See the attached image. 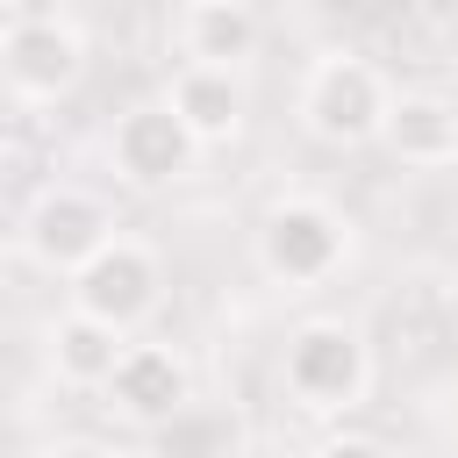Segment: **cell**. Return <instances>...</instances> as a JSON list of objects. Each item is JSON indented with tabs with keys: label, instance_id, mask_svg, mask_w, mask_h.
Wrapping results in <instances>:
<instances>
[{
	"label": "cell",
	"instance_id": "obj_2",
	"mask_svg": "<svg viewBox=\"0 0 458 458\" xmlns=\"http://www.w3.org/2000/svg\"><path fill=\"white\" fill-rule=\"evenodd\" d=\"M344 258H351L344 208H329L315 193H286L258 215V265L272 286H322L344 272Z\"/></svg>",
	"mask_w": 458,
	"mask_h": 458
},
{
	"label": "cell",
	"instance_id": "obj_9",
	"mask_svg": "<svg viewBox=\"0 0 458 458\" xmlns=\"http://www.w3.org/2000/svg\"><path fill=\"white\" fill-rule=\"evenodd\" d=\"M165 107L186 122V136H193L200 150H222V143H236L243 122H250V86H243V72L179 64L172 86H165Z\"/></svg>",
	"mask_w": 458,
	"mask_h": 458
},
{
	"label": "cell",
	"instance_id": "obj_4",
	"mask_svg": "<svg viewBox=\"0 0 458 458\" xmlns=\"http://www.w3.org/2000/svg\"><path fill=\"white\" fill-rule=\"evenodd\" d=\"M0 79L21 100H64L86 79V29L57 7H14L0 21Z\"/></svg>",
	"mask_w": 458,
	"mask_h": 458
},
{
	"label": "cell",
	"instance_id": "obj_1",
	"mask_svg": "<svg viewBox=\"0 0 458 458\" xmlns=\"http://www.w3.org/2000/svg\"><path fill=\"white\" fill-rule=\"evenodd\" d=\"M386 107H394V86L365 50H322L308 64V79H301V129L315 143H329V150L379 143Z\"/></svg>",
	"mask_w": 458,
	"mask_h": 458
},
{
	"label": "cell",
	"instance_id": "obj_7",
	"mask_svg": "<svg viewBox=\"0 0 458 458\" xmlns=\"http://www.w3.org/2000/svg\"><path fill=\"white\" fill-rule=\"evenodd\" d=\"M107 157H114V172H122L129 186L157 193V186H179V179L200 165V143L186 136V122H179L165 100H136V107L114 114Z\"/></svg>",
	"mask_w": 458,
	"mask_h": 458
},
{
	"label": "cell",
	"instance_id": "obj_11",
	"mask_svg": "<svg viewBox=\"0 0 458 458\" xmlns=\"http://www.w3.org/2000/svg\"><path fill=\"white\" fill-rule=\"evenodd\" d=\"M379 143H386L401 165H422V172L458 165V100H451V93H422V86H415V93H394Z\"/></svg>",
	"mask_w": 458,
	"mask_h": 458
},
{
	"label": "cell",
	"instance_id": "obj_14",
	"mask_svg": "<svg viewBox=\"0 0 458 458\" xmlns=\"http://www.w3.org/2000/svg\"><path fill=\"white\" fill-rule=\"evenodd\" d=\"M36 458H114V451L93 444V437H64V444H50V451H36Z\"/></svg>",
	"mask_w": 458,
	"mask_h": 458
},
{
	"label": "cell",
	"instance_id": "obj_8",
	"mask_svg": "<svg viewBox=\"0 0 458 458\" xmlns=\"http://www.w3.org/2000/svg\"><path fill=\"white\" fill-rule=\"evenodd\" d=\"M100 394H107V408H114L122 422L165 429V422H179V415L193 408V365H186L172 344H136V336H129V351H122V365H114V379H107Z\"/></svg>",
	"mask_w": 458,
	"mask_h": 458
},
{
	"label": "cell",
	"instance_id": "obj_13",
	"mask_svg": "<svg viewBox=\"0 0 458 458\" xmlns=\"http://www.w3.org/2000/svg\"><path fill=\"white\" fill-rule=\"evenodd\" d=\"M315 458H394L379 437H358V429H336V437H322L315 444Z\"/></svg>",
	"mask_w": 458,
	"mask_h": 458
},
{
	"label": "cell",
	"instance_id": "obj_12",
	"mask_svg": "<svg viewBox=\"0 0 458 458\" xmlns=\"http://www.w3.org/2000/svg\"><path fill=\"white\" fill-rule=\"evenodd\" d=\"M122 351H129V336L107 329V322H93V315H79V308L50 315V329H43V358H50V372H57L64 386H93V394H100V386L114 379Z\"/></svg>",
	"mask_w": 458,
	"mask_h": 458
},
{
	"label": "cell",
	"instance_id": "obj_6",
	"mask_svg": "<svg viewBox=\"0 0 458 458\" xmlns=\"http://www.w3.org/2000/svg\"><path fill=\"white\" fill-rule=\"evenodd\" d=\"M157 301H165V258L143 243V236H114L93 265H79L72 272V308L79 315H93V322H107V329H136V322H150L157 315Z\"/></svg>",
	"mask_w": 458,
	"mask_h": 458
},
{
	"label": "cell",
	"instance_id": "obj_5",
	"mask_svg": "<svg viewBox=\"0 0 458 458\" xmlns=\"http://www.w3.org/2000/svg\"><path fill=\"white\" fill-rule=\"evenodd\" d=\"M114 236H122V222H114V208L93 186H43L29 200V215H21V250L43 272H64V279L79 265H93Z\"/></svg>",
	"mask_w": 458,
	"mask_h": 458
},
{
	"label": "cell",
	"instance_id": "obj_10",
	"mask_svg": "<svg viewBox=\"0 0 458 458\" xmlns=\"http://www.w3.org/2000/svg\"><path fill=\"white\" fill-rule=\"evenodd\" d=\"M172 36H179V64H215V72H243L258 57V7L243 0H193L172 14Z\"/></svg>",
	"mask_w": 458,
	"mask_h": 458
},
{
	"label": "cell",
	"instance_id": "obj_3",
	"mask_svg": "<svg viewBox=\"0 0 458 458\" xmlns=\"http://www.w3.org/2000/svg\"><path fill=\"white\" fill-rule=\"evenodd\" d=\"M279 379H286V394H293L301 408L344 415V408H358L365 386H372V351H365V336H358L344 315H315V322H301V329L286 336Z\"/></svg>",
	"mask_w": 458,
	"mask_h": 458
}]
</instances>
